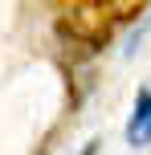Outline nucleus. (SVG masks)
Masks as SVG:
<instances>
[{"label":"nucleus","instance_id":"obj_1","mask_svg":"<svg viewBox=\"0 0 151 155\" xmlns=\"http://www.w3.org/2000/svg\"><path fill=\"white\" fill-rule=\"evenodd\" d=\"M143 4L147 0H78L74 12L57 25V33L65 41H74V45H82V53H94L98 45H106L114 25L143 12Z\"/></svg>","mask_w":151,"mask_h":155},{"label":"nucleus","instance_id":"obj_2","mask_svg":"<svg viewBox=\"0 0 151 155\" xmlns=\"http://www.w3.org/2000/svg\"><path fill=\"white\" fill-rule=\"evenodd\" d=\"M127 143L131 147H147L151 143V86L135 94V110H131V123H127Z\"/></svg>","mask_w":151,"mask_h":155},{"label":"nucleus","instance_id":"obj_3","mask_svg":"<svg viewBox=\"0 0 151 155\" xmlns=\"http://www.w3.org/2000/svg\"><path fill=\"white\" fill-rule=\"evenodd\" d=\"M98 151V143H86V147H82V155H94Z\"/></svg>","mask_w":151,"mask_h":155}]
</instances>
